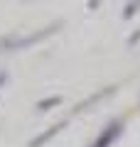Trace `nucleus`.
I'll return each instance as SVG.
<instances>
[{
    "mask_svg": "<svg viewBox=\"0 0 140 147\" xmlns=\"http://www.w3.org/2000/svg\"><path fill=\"white\" fill-rule=\"evenodd\" d=\"M57 27H59V22L52 25V27H44V30L35 32V34H27V37H3V39H0V52L5 47L7 49H22V47H30V44H37V42H42L44 37H49Z\"/></svg>",
    "mask_w": 140,
    "mask_h": 147,
    "instance_id": "f257e3e1",
    "label": "nucleus"
},
{
    "mask_svg": "<svg viewBox=\"0 0 140 147\" xmlns=\"http://www.w3.org/2000/svg\"><path fill=\"white\" fill-rule=\"evenodd\" d=\"M62 103V96H52V98H42L37 103V110H49L52 105H59Z\"/></svg>",
    "mask_w": 140,
    "mask_h": 147,
    "instance_id": "39448f33",
    "label": "nucleus"
},
{
    "mask_svg": "<svg viewBox=\"0 0 140 147\" xmlns=\"http://www.w3.org/2000/svg\"><path fill=\"white\" fill-rule=\"evenodd\" d=\"M111 91H113V88H103V91H99V93H93V96H91V98H86V100H81V103H79V105H76V110H86V108H88V105H93V103H99V100H101V98H103V96H108V93H111Z\"/></svg>",
    "mask_w": 140,
    "mask_h": 147,
    "instance_id": "20e7f679",
    "label": "nucleus"
},
{
    "mask_svg": "<svg viewBox=\"0 0 140 147\" xmlns=\"http://www.w3.org/2000/svg\"><path fill=\"white\" fill-rule=\"evenodd\" d=\"M64 125H67V120H62V123H57L54 127H49V130H44L42 135H37L35 140L30 142V147H42L44 142H49V140H52V137L57 135V132H62V127H64Z\"/></svg>",
    "mask_w": 140,
    "mask_h": 147,
    "instance_id": "7ed1b4c3",
    "label": "nucleus"
},
{
    "mask_svg": "<svg viewBox=\"0 0 140 147\" xmlns=\"http://www.w3.org/2000/svg\"><path fill=\"white\" fill-rule=\"evenodd\" d=\"M120 132H123V120H111L108 125L103 127V132L96 137V142H93L91 147H111L116 140H118Z\"/></svg>",
    "mask_w": 140,
    "mask_h": 147,
    "instance_id": "f03ea898",
    "label": "nucleus"
},
{
    "mask_svg": "<svg viewBox=\"0 0 140 147\" xmlns=\"http://www.w3.org/2000/svg\"><path fill=\"white\" fill-rule=\"evenodd\" d=\"M135 10H138V5H125V12H123V17H133V15H135Z\"/></svg>",
    "mask_w": 140,
    "mask_h": 147,
    "instance_id": "423d86ee",
    "label": "nucleus"
},
{
    "mask_svg": "<svg viewBox=\"0 0 140 147\" xmlns=\"http://www.w3.org/2000/svg\"><path fill=\"white\" fill-rule=\"evenodd\" d=\"M5 81H7V74H5V71H0V86L5 84Z\"/></svg>",
    "mask_w": 140,
    "mask_h": 147,
    "instance_id": "0eeeda50",
    "label": "nucleus"
}]
</instances>
